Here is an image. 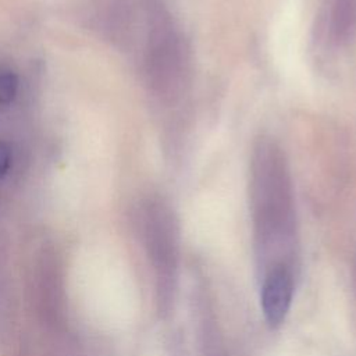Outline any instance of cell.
<instances>
[{
  "label": "cell",
  "mask_w": 356,
  "mask_h": 356,
  "mask_svg": "<svg viewBox=\"0 0 356 356\" xmlns=\"http://www.w3.org/2000/svg\"><path fill=\"white\" fill-rule=\"evenodd\" d=\"M249 204L257 280L278 270L298 274L299 232L293 186L285 153L271 138L263 136L253 146Z\"/></svg>",
  "instance_id": "1"
},
{
  "label": "cell",
  "mask_w": 356,
  "mask_h": 356,
  "mask_svg": "<svg viewBox=\"0 0 356 356\" xmlns=\"http://www.w3.org/2000/svg\"><path fill=\"white\" fill-rule=\"evenodd\" d=\"M25 300L36 328L53 349L51 356H74L65 267L54 246L42 245L28 261Z\"/></svg>",
  "instance_id": "2"
},
{
  "label": "cell",
  "mask_w": 356,
  "mask_h": 356,
  "mask_svg": "<svg viewBox=\"0 0 356 356\" xmlns=\"http://www.w3.org/2000/svg\"><path fill=\"white\" fill-rule=\"evenodd\" d=\"M139 238L152 270L156 312L168 318L175 309L179 286L181 242L178 220L163 199H146L138 213Z\"/></svg>",
  "instance_id": "3"
},
{
  "label": "cell",
  "mask_w": 356,
  "mask_h": 356,
  "mask_svg": "<svg viewBox=\"0 0 356 356\" xmlns=\"http://www.w3.org/2000/svg\"><path fill=\"white\" fill-rule=\"evenodd\" d=\"M146 46L143 67L152 90L171 100L184 88L188 51L168 10L160 0H145Z\"/></svg>",
  "instance_id": "4"
},
{
  "label": "cell",
  "mask_w": 356,
  "mask_h": 356,
  "mask_svg": "<svg viewBox=\"0 0 356 356\" xmlns=\"http://www.w3.org/2000/svg\"><path fill=\"white\" fill-rule=\"evenodd\" d=\"M0 353L3 356H29L21 334L18 299L8 253L3 243H0Z\"/></svg>",
  "instance_id": "5"
},
{
  "label": "cell",
  "mask_w": 356,
  "mask_h": 356,
  "mask_svg": "<svg viewBox=\"0 0 356 356\" xmlns=\"http://www.w3.org/2000/svg\"><path fill=\"white\" fill-rule=\"evenodd\" d=\"M296 273L278 270L259 278L260 307L270 328H278L285 321L295 295Z\"/></svg>",
  "instance_id": "6"
},
{
  "label": "cell",
  "mask_w": 356,
  "mask_h": 356,
  "mask_svg": "<svg viewBox=\"0 0 356 356\" xmlns=\"http://www.w3.org/2000/svg\"><path fill=\"white\" fill-rule=\"evenodd\" d=\"M330 35L337 44H346L356 36V0H331Z\"/></svg>",
  "instance_id": "7"
},
{
  "label": "cell",
  "mask_w": 356,
  "mask_h": 356,
  "mask_svg": "<svg viewBox=\"0 0 356 356\" xmlns=\"http://www.w3.org/2000/svg\"><path fill=\"white\" fill-rule=\"evenodd\" d=\"M203 356H241L225 346L213 314L202 318Z\"/></svg>",
  "instance_id": "8"
},
{
  "label": "cell",
  "mask_w": 356,
  "mask_h": 356,
  "mask_svg": "<svg viewBox=\"0 0 356 356\" xmlns=\"http://www.w3.org/2000/svg\"><path fill=\"white\" fill-rule=\"evenodd\" d=\"M18 76L13 71L0 72V106H8L17 96Z\"/></svg>",
  "instance_id": "9"
},
{
  "label": "cell",
  "mask_w": 356,
  "mask_h": 356,
  "mask_svg": "<svg viewBox=\"0 0 356 356\" xmlns=\"http://www.w3.org/2000/svg\"><path fill=\"white\" fill-rule=\"evenodd\" d=\"M13 163V150L10 145L0 140V179L10 171Z\"/></svg>",
  "instance_id": "10"
}]
</instances>
